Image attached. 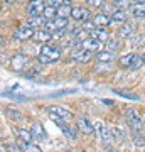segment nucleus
<instances>
[{"instance_id": "nucleus-2", "label": "nucleus", "mask_w": 145, "mask_h": 152, "mask_svg": "<svg viewBox=\"0 0 145 152\" xmlns=\"http://www.w3.org/2000/svg\"><path fill=\"white\" fill-rule=\"evenodd\" d=\"M123 117H125V122H127V125L132 129V132H140V134L144 132V118L140 117L138 112H137L135 108H132V107L125 108Z\"/></svg>"}, {"instance_id": "nucleus-28", "label": "nucleus", "mask_w": 145, "mask_h": 152, "mask_svg": "<svg viewBox=\"0 0 145 152\" xmlns=\"http://www.w3.org/2000/svg\"><path fill=\"white\" fill-rule=\"evenodd\" d=\"M113 63H96L95 66V71L96 73H106V71H111Z\"/></svg>"}, {"instance_id": "nucleus-22", "label": "nucleus", "mask_w": 145, "mask_h": 152, "mask_svg": "<svg viewBox=\"0 0 145 152\" xmlns=\"http://www.w3.org/2000/svg\"><path fill=\"white\" fill-rule=\"evenodd\" d=\"M31 132H32V135H34V139H37V140H44L46 139V130H44V127L39 122H34V125H32V129H31Z\"/></svg>"}, {"instance_id": "nucleus-11", "label": "nucleus", "mask_w": 145, "mask_h": 152, "mask_svg": "<svg viewBox=\"0 0 145 152\" xmlns=\"http://www.w3.org/2000/svg\"><path fill=\"white\" fill-rule=\"evenodd\" d=\"M76 127H78V130H79L81 134H85V135H91L93 132H95L93 124L86 118V117H79V118L76 120Z\"/></svg>"}, {"instance_id": "nucleus-37", "label": "nucleus", "mask_w": 145, "mask_h": 152, "mask_svg": "<svg viewBox=\"0 0 145 152\" xmlns=\"http://www.w3.org/2000/svg\"><path fill=\"white\" fill-rule=\"evenodd\" d=\"M5 2H7V4H15L17 0H5Z\"/></svg>"}, {"instance_id": "nucleus-31", "label": "nucleus", "mask_w": 145, "mask_h": 152, "mask_svg": "<svg viewBox=\"0 0 145 152\" xmlns=\"http://www.w3.org/2000/svg\"><path fill=\"white\" fill-rule=\"evenodd\" d=\"M5 113L9 115V117H10L12 120H15V122H20V120H22V113H20V112H17V110L7 108V110H5Z\"/></svg>"}, {"instance_id": "nucleus-3", "label": "nucleus", "mask_w": 145, "mask_h": 152, "mask_svg": "<svg viewBox=\"0 0 145 152\" xmlns=\"http://www.w3.org/2000/svg\"><path fill=\"white\" fill-rule=\"evenodd\" d=\"M93 129H95V132H96L98 139L101 140L103 145L110 147L115 142V137H113V132L110 127H106V125L103 124L101 120H96V122H93Z\"/></svg>"}, {"instance_id": "nucleus-10", "label": "nucleus", "mask_w": 145, "mask_h": 152, "mask_svg": "<svg viewBox=\"0 0 145 152\" xmlns=\"http://www.w3.org/2000/svg\"><path fill=\"white\" fill-rule=\"evenodd\" d=\"M66 27H68V19H66V17H56L52 20L46 22V27L44 29L52 34V32H56V31H61V29H66Z\"/></svg>"}, {"instance_id": "nucleus-18", "label": "nucleus", "mask_w": 145, "mask_h": 152, "mask_svg": "<svg viewBox=\"0 0 145 152\" xmlns=\"http://www.w3.org/2000/svg\"><path fill=\"white\" fill-rule=\"evenodd\" d=\"M133 34H135V24H132V22H125L123 26L118 29V37L122 39H128Z\"/></svg>"}, {"instance_id": "nucleus-9", "label": "nucleus", "mask_w": 145, "mask_h": 152, "mask_svg": "<svg viewBox=\"0 0 145 152\" xmlns=\"http://www.w3.org/2000/svg\"><path fill=\"white\" fill-rule=\"evenodd\" d=\"M71 58L76 61V63H79V64H86L88 61H91L93 58V53L91 51H86L83 48H76L71 51Z\"/></svg>"}, {"instance_id": "nucleus-30", "label": "nucleus", "mask_w": 145, "mask_h": 152, "mask_svg": "<svg viewBox=\"0 0 145 152\" xmlns=\"http://www.w3.org/2000/svg\"><path fill=\"white\" fill-rule=\"evenodd\" d=\"M71 10H73V7H68V5H61L58 7V17H68L71 15Z\"/></svg>"}, {"instance_id": "nucleus-26", "label": "nucleus", "mask_w": 145, "mask_h": 152, "mask_svg": "<svg viewBox=\"0 0 145 152\" xmlns=\"http://www.w3.org/2000/svg\"><path fill=\"white\" fill-rule=\"evenodd\" d=\"M132 140H133V144L137 147H145V137L140 132H133L132 134Z\"/></svg>"}, {"instance_id": "nucleus-32", "label": "nucleus", "mask_w": 145, "mask_h": 152, "mask_svg": "<svg viewBox=\"0 0 145 152\" xmlns=\"http://www.w3.org/2000/svg\"><path fill=\"white\" fill-rule=\"evenodd\" d=\"M68 34V27L66 29H61V31H56V32H52V39H63Z\"/></svg>"}, {"instance_id": "nucleus-14", "label": "nucleus", "mask_w": 145, "mask_h": 152, "mask_svg": "<svg viewBox=\"0 0 145 152\" xmlns=\"http://www.w3.org/2000/svg\"><path fill=\"white\" fill-rule=\"evenodd\" d=\"M117 59V53L110 51V49H103L100 53H96V63H115Z\"/></svg>"}, {"instance_id": "nucleus-13", "label": "nucleus", "mask_w": 145, "mask_h": 152, "mask_svg": "<svg viewBox=\"0 0 145 152\" xmlns=\"http://www.w3.org/2000/svg\"><path fill=\"white\" fill-rule=\"evenodd\" d=\"M34 32H36L34 29L24 26V27H19L15 32H14V39H17V41H29V39L34 37Z\"/></svg>"}, {"instance_id": "nucleus-5", "label": "nucleus", "mask_w": 145, "mask_h": 152, "mask_svg": "<svg viewBox=\"0 0 145 152\" xmlns=\"http://www.w3.org/2000/svg\"><path fill=\"white\" fill-rule=\"evenodd\" d=\"M47 113L51 115V117H56V118H61L63 122H66V124H69L71 120H73V112H69L68 108H64V107H59V105H52V107H49L47 108Z\"/></svg>"}, {"instance_id": "nucleus-29", "label": "nucleus", "mask_w": 145, "mask_h": 152, "mask_svg": "<svg viewBox=\"0 0 145 152\" xmlns=\"http://www.w3.org/2000/svg\"><path fill=\"white\" fill-rule=\"evenodd\" d=\"M22 152H42V149L37 145V144H34V142H31V144H22Z\"/></svg>"}, {"instance_id": "nucleus-20", "label": "nucleus", "mask_w": 145, "mask_h": 152, "mask_svg": "<svg viewBox=\"0 0 145 152\" xmlns=\"http://www.w3.org/2000/svg\"><path fill=\"white\" fill-rule=\"evenodd\" d=\"M90 37L100 41L101 44H106L108 41H110V36H108L106 29H93L91 32H90Z\"/></svg>"}, {"instance_id": "nucleus-6", "label": "nucleus", "mask_w": 145, "mask_h": 152, "mask_svg": "<svg viewBox=\"0 0 145 152\" xmlns=\"http://www.w3.org/2000/svg\"><path fill=\"white\" fill-rule=\"evenodd\" d=\"M46 0H29V4L26 7V14L29 17H39L44 14V9H46Z\"/></svg>"}, {"instance_id": "nucleus-41", "label": "nucleus", "mask_w": 145, "mask_h": 152, "mask_svg": "<svg viewBox=\"0 0 145 152\" xmlns=\"http://www.w3.org/2000/svg\"><path fill=\"white\" fill-rule=\"evenodd\" d=\"M142 118H144V130H145V115L142 117Z\"/></svg>"}, {"instance_id": "nucleus-25", "label": "nucleus", "mask_w": 145, "mask_h": 152, "mask_svg": "<svg viewBox=\"0 0 145 152\" xmlns=\"http://www.w3.org/2000/svg\"><path fill=\"white\" fill-rule=\"evenodd\" d=\"M42 17L46 19V20H52V19H56V17H58V9L52 7V5H47L46 9H44Z\"/></svg>"}, {"instance_id": "nucleus-17", "label": "nucleus", "mask_w": 145, "mask_h": 152, "mask_svg": "<svg viewBox=\"0 0 145 152\" xmlns=\"http://www.w3.org/2000/svg\"><path fill=\"white\" fill-rule=\"evenodd\" d=\"M93 24H95V27L96 29H106L110 24H111V20H110V15H106V14H96V15L93 17Z\"/></svg>"}, {"instance_id": "nucleus-21", "label": "nucleus", "mask_w": 145, "mask_h": 152, "mask_svg": "<svg viewBox=\"0 0 145 152\" xmlns=\"http://www.w3.org/2000/svg\"><path fill=\"white\" fill-rule=\"evenodd\" d=\"M127 15H128L127 10H123V9H117V10L110 15V20H111V24H125V22H127Z\"/></svg>"}, {"instance_id": "nucleus-42", "label": "nucleus", "mask_w": 145, "mask_h": 152, "mask_svg": "<svg viewBox=\"0 0 145 152\" xmlns=\"http://www.w3.org/2000/svg\"><path fill=\"white\" fill-rule=\"evenodd\" d=\"M128 152H137V151H128Z\"/></svg>"}, {"instance_id": "nucleus-19", "label": "nucleus", "mask_w": 145, "mask_h": 152, "mask_svg": "<svg viewBox=\"0 0 145 152\" xmlns=\"http://www.w3.org/2000/svg\"><path fill=\"white\" fill-rule=\"evenodd\" d=\"M32 41L41 42V44H49V41H52V34L49 32V31H46V29H42V31H36Z\"/></svg>"}, {"instance_id": "nucleus-33", "label": "nucleus", "mask_w": 145, "mask_h": 152, "mask_svg": "<svg viewBox=\"0 0 145 152\" xmlns=\"http://www.w3.org/2000/svg\"><path fill=\"white\" fill-rule=\"evenodd\" d=\"M120 95V96H125V98H130V100H138V96L137 95H130L128 91H117Z\"/></svg>"}, {"instance_id": "nucleus-12", "label": "nucleus", "mask_w": 145, "mask_h": 152, "mask_svg": "<svg viewBox=\"0 0 145 152\" xmlns=\"http://www.w3.org/2000/svg\"><path fill=\"white\" fill-rule=\"evenodd\" d=\"M81 48L86 49V51H91L93 54H95V53H100V51H103V44L100 42V41H96V39L88 37V39H85V41L81 42Z\"/></svg>"}, {"instance_id": "nucleus-35", "label": "nucleus", "mask_w": 145, "mask_h": 152, "mask_svg": "<svg viewBox=\"0 0 145 152\" xmlns=\"http://www.w3.org/2000/svg\"><path fill=\"white\" fill-rule=\"evenodd\" d=\"M9 149H10V152H22V149H17L15 145H10Z\"/></svg>"}, {"instance_id": "nucleus-36", "label": "nucleus", "mask_w": 145, "mask_h": 152, "mask_svg": "<svg viewBox=\"0 0 145 152\" xmlns=\"http://www.w3.org/2000/svg\"><path fill=\"white\" fill-rule=\"evenodd\" d=\"M71 2H73V0H63V5H68V7H71Z\"/></svg>"}, {"instance_id": "nucleus-15", "label": "nucleus", "mask_w": 145, "mask_h": 152, "mask_svg": "<svg viewBox=\"0 0 145 152\" xmlns=\"http://www.w3.org/2000/svg\"><path fill=\"white\" fill-rule=\"evenodd\" d=\"M128 12L135 19H145V2H137V4H130Z\"/></svg>"}, {"instance_id": "nucleus-8", "label": "nucleus", "mask_w": 145, "mask_h": 152, "mask_svg": "<svg viewBox=\"0 0 145 152\" xmlns=\"http://www.w3.org/2000/svg\"><path fill=\"white\" fill-rule=\"evenodd\" d=\"M49 118H51V120L54 122V124H56L58 127H59L61 130H63V134H64V137H68L69 140H76V139H78V134H76V130L73 129V127H71L69 124H66V122H63L61 118L51 117V115H49Z\"/></svg>"}, {"instance_id": "nucleus-7", "label": "nucleus", "mask_w": 145, "mask_h": 152, "mask_svg": "<svg viewBox=\"0 0 145 152\" xmlns=\"http://www.w3.org/2000/svg\"><path fill=\"white\" fill-rule=\"evenodd\" d=\"M29 64H31V58L27 54H24V53H17V54L10 59V66H12L14 71H22Z\"/></svg>"}, {"instance_id": "nucleus-16", "label": "nucleus", "mask_w": 145, "mask_h": 152, "mask_svg": "<svg viewBox=\"0 0 145 152\" xmlns=\"http://www.w3.org/2000/svg\"><path fill=\"white\" fill-rule=\"evenodd\" d=\"M71 17L74 19V20H88L90 19V10L86 9V7H73V10H71Z\"/></svg>"}, {"instance_id": "nucleus-39", "label": "nucleus", "mask_w": 145, "mask_h": 152, "mask_svg": "<svg viewBox=\"0 0 145 152\" xmlns=\"http://www.w3.org/2000/svg\"><path fill=\"white\" fill-rule=\"evenodd\" d=\"M140 56H142V61H144V64H145V53H142Z\"/></svg>"}, {"instance_id": "nucleus-38", "label": "nucleus", "mask_w": 145, "mask_h": 152, "mask_svg": "<svg viewBox=\"0 0 145 152\" xmlns=\"http://www.w3.org/2000/svg\"><path fill=\"white\" fill-rule=\"evenodd\" d=\"M128 2H132V4H137V2H144V0H128Z\"/></svg>"}, {"instance_id": "nucleus-27", "label": "nucleus", "mask_w": 145, "mask_h": 152, "mask_svg": "<svg viewBox=\"0 0 145 152\" xmlns=\"http://www.w3.org/2000/svg\"><path fill=\"white\" fill-rule=\"evenodd\" d=\"M111 132H113V137H115V140L123 142L125 139H127V134H125V130L122 129V127H115V129H111Z\"/></svg>"}, {"instance_id": "nucleus-40", "label": "nucleus", "mask_w": 145, "mask_h": 152, "mask_svg": "<svg viewBox=\"0 0 145 152\" xmlns=\"http://www.w3.org/2000/svg\"><path fill=\"white\" fill-rule=\"evenodd\" d=\"M4 44V36H0V46Z\"/></svg>"}, {"instance_id": "nucleus-24", "label": "nucleus", "mask_w": 145, "mask_h": 152, "mask_svg": "<svg viewBox=\"0 0 145 152\" xmlns=\"http://www.w3.org/2000/svg\"><path fill=\"white\" fill-rule=\"evenodd\" d=\"M46 19H44L42 15H39V17H31L29 19V22H27V27H31V29H34V27H39V26H46Z\"/></svg>"}, {"instance_id": "nucleus-34", "label": "nucleus", "mask_w": 145, "mask_h": 152, "mask_svg": "<svg viewBox=\"0 0 145 152\" xmlns=\"http://www.w3.org/2000/svg\"><path fill=\"white\" fill-rule=\"evenodd\" d=\"M86 4H88V5H91V7H101L103 0H86Z\"/></svg>"}, {"instance_id": "nucleus-4", "label": "nucleus", "mask_w": 145, "mask_h": 152, "mask_svg": "<svg viewBox=\"0 0 145 152\" xmlns=\"http://www.w3.org/2000/svg\"><path fill=\"white\" fill-rule=\"evenodd\" d=\"M118 64L127 69H138L144 66V61H142V56L137 53H127L118 58Z\"/></svg>"}, {"instance_id": "nucleus-23", "label": "nucleus", "mask_w": 145, "mask_h": 152, "mask_svg": "<svg viewBox=\"0 0 145 152\" xmlns=\"http://www.w3.org/2000/svg\"><path fill=\"white\" fill-rule=\"evenodd\" d=\"M17 137L20 139L22 144H31V142L34 140L32 132L29 130V129H19V130H17Z\"/></svg>"}, {"instance_id": "nucleus-1", "label": "nucleus", "mask_w": 145, "mask_h": 152, "mask_svg": "<svg viewBox=\"0 0 145 152\" xmlns=\"http://www.w3.org/2000/svg\"><path fill=\"white\" fill-rule=\"evenodd\" d=\"M63 56V48L61 46H54V44H42V48L37 53V61L39 64H52L56 61L61 59Z\"/></svg>"}]
</instances>
